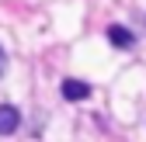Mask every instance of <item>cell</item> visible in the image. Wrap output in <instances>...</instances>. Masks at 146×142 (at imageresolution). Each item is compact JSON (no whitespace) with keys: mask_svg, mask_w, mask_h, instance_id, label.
<instances>
[{"mask_svg":"<svg viewBox=\"0 0 146 142\" xmlns=\"http://www.w3.org/2000/svg\"><path fill=\"white\" fill-rule=\"evenodd\" d=\"M63 97L66 101H87L90 97V83H84V80H63Z\"/></svg>","mask_w":146,"mask_h":142,"instance_id":"7a4b0ae2","label":"cell"},{"mask_svg":"<svg viewBox=\"0 0 146 142\" xmlns=\"http://www.w3.org/2000/svg\"><path fill=\"white\" fill-rule=\"evenodd\" d=\"M4 73H7V52L0 49V76H4Z\"/></svg>","mask_w":146,"mask_h":142,"instance_id":"277c9868","label":"cell"},{"mask_svg":"<svg viewBox=\"0 0 146 142\" xmlns=\"http://www.w3.org/2000/svg\"><path fill=\"white\" fill-rule=\"evenodd\" d=\"M108 42H111L115 49H132L136 45V35L129 28H122V24H111V28H108Z\"/></svg>","mask_w":146,"mask_h":142,"instance_id":"3957f363","label":"cell"},{"mask_svg":"<svg viewBox=\"0 0 146 142\" xmlns=\"http://www.w3.org/2000/svg\"><path fill=\"white\" fill-rule=\"evenodd\" d=\"M21 125V111L14 104H0V135H14Z\"/></svg>","mask_w":146,"mask_h":142,"instance_id":"6da1fadb","label":"cell"}]
</instances>
